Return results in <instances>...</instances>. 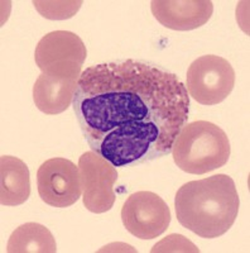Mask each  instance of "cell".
<instances>
[{"label": "cell", "mask_w": 250, "mask_h": 253, "mask_svg": "<svg viewBox=\"0 0 250 253\" xmlns=\"http://www.w3.org/2000/svg\"><path fill=\"white\" fill-rule=\"evenodd\" d=\"M37 187L42 202L53 208H69L82 195V180L78 166L67 158L55 157L40 165Z\"/></svg>", "instance_id": "cell-6"}, {"label": "cell", "mask_w": 250, "mask_h": 253, "mask_svg": "<svg viewBox=\"0 0 250 253\" xmlns=\"http://www.w3.org/2000/svg\"><path fill=\"white\" fill-rule=\"evenodd\" d=\"M150 9L162 26L173 31H192L210 20L214 4L210 0H153Z\"/></svg>", "instance_id": "cell-9"}, {"label": "cell", "mask_w": 250, "mask_h": 253, "mask_svg": "<svg viewBox=\"0 0 250 253\" xmlns=\"http://www.w3.org/2000/svg\"><path fill=\"white\" fill-rule=\"evenodd\" d=\"M82 180V202L89 211L103 214L109 211L115 203L118 181L116 167L94 151L85 152L78 160Z\"/></svg>", "instance_id": "cell-7"}, {"label": "cell", "mask_w": 250, "mask_h": 253, "mask_svg": "<svg viewBox=\"0 0 250 253\" xmlns=\"http://www.w3.org/2000/svg\"><path fill=\"white\" fill-rule=\"evenodd\" d=\"M152 252H200V250L181 234H171L157 243Z\"/></svg>", "instance_id": "cell-14"}, {"label": "cell", "mask_w": 250, "mask_h": 253, "mask_svg": "<svg viewBox=\"0 0 250 253\" xmlns=\"http://www.w3.org/2000/svg\"><path fill=\"white\" fill-rule=\"evenodd\" d=\"M190 107V95L179 76L134 58L85 69L72 101L86 143L115 167L171 155Z\"/></svg>", "instance_id": "cell-1"}, {"label": "cell", "mask_w": 250, "mask_h": 253, "mask_svg": "<svg viewBox=\"0 0 250 253\" xmlns=\"http://www.w3.org/2000/svg\"><path fill=\"white\" fill-rule=\"evenodd\" d=\"M171 153L179 170L204 175L227 164L231 153L230 141L216 124L196 121L182 128Z\"/></svg>", "instance_id": "cell-3"}, {"label": "cell", "mask_w": 250, "mask_h": 253, "mask_svg": "<svg viewBox=\"0 0 250 253\" xmlns=\"http://www.w3.org/2000/svg\"><path fill=\"white\" fill-rule=\"evenodd\" d=\"M0 203L4 207H18L31 195V177L26 162L13 156L0 157Z\"/></svg>", "instance_id": "cell-11"}, {"label": "cell", "mask_w": 250, "mask_h": 253, "mask_svg": "<svg viewBox=\"0 0 250 253\" xmlns=\"http://www.w3.org/2000/svg\"><path fill=\"white\" fill-rule=\"evenodd\" d=\"M239 207L235 182L224 173L186 182L175 198L179 224L206 239L224 236L235 223Z\"/></svg>", "instance_id": "cell-2"}, {"label": "cell", "mask_w": 250, "mask_h": 253, "mask_svg": "<svg viewBox=\"0 0 250 253\" xmlns=\"http://www.w3.org/2000/svg\"><path fill=\"white\" fill-rule=\"evenodd\" d=\"M33 5L37 9V12L46 19L64 20L73 17L82 5V1H75V0L39 1V0H36L33 1Z\"/></svg>", "instance_id": "cell-13"}, {"label": "cell", "mask_w": 250, "mask_h": 253, "mask_svg": "<svg viewBox=\"0 0 250 253\" xmlns=\"http://www.w3.org/2000/svg\"><path fill=\"white\" fill-rule=\"evenodd\" d=\"M78 79H57L40 74L33 86V101L47 115L64 113L73 101Z\"/></svg>", "instance_id": "cell-10"}, {"label": "cell", "mask_w": 250, "mask_h": 253, "mask_svg": "<svg viewBox=\"0 0 250 253\" xmlns=\"http://www.w3.org/2000/svg\"><path fill=\"white\" fill-rule=\"evenodd\" d=\"M235 86V71L230 62L216 55L196 58L187 71L186 89L202 105H216L225 100Z\"/></svg>", "instance_id": "cell-5"}, {"label": "cell", "mask_w": 250, "mask_h": 253, "mask_svg": "<svg viewBox=\"0 0 250 253\" xmlns=\"http://www.w3.org/2000/svg\"><path fill=\"white\" fill-rule=\"evenodd\" d=\"M121 220L125 229L139 239H153L168 229L171 210L163 199L152 191H137L124 203Z\"/></svg>", "instance_id": "cell-8"}, {"label": "cell", "mask_w": 250, "mask_h": 253, "mask_svg": "<svg viewBox=\"0 0 250 253\" xmlns=\"http://www.w3.org/2000/svg\"><path fill=\"white\" fill-rule=\"evenodd\" d=\"M8 253H56L57 245L47 227L26 223L14 230L6 245Z\"/></svg>", "instance_id": "cell-12"}, {"label": "cell", "mask_w": 250, "mask_h": 253, "mask_svg": "<svg viewBox=\"0 0 250 253\" xmlns=\"http://www.w3.org/2000/svg\"><path fill=\"white\" fill-rule=\"evenodd\" d=\"M86 56L83 41L70 31L47 33L35 52L36 63L42 74L57 79H80Z\"/></svg>", "instance_id": "cell-4"}]
</instances>
